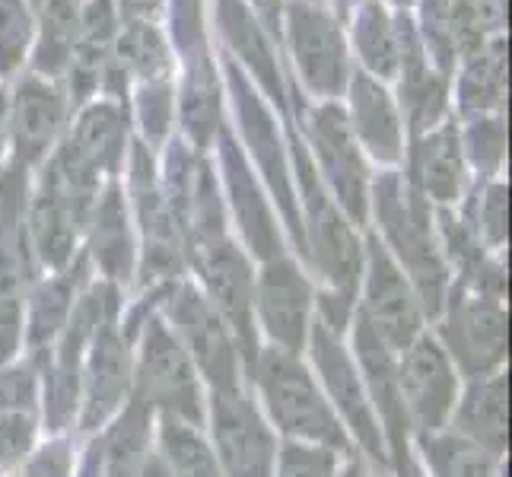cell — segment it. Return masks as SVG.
<instances>
[{
	"mask_svg": "<svg viewBox=\"0 0 512 477\" xmlns=\"http://www.w3.org/2000/svg\"><path fill=\"white\" fill-rule=\"evenodd\" d=\"M99 198V175L61 144L42 172L29 207V245L51 271H64Z\"/></svg>",
	"mask_w": 512,
	"mask_h": 477,
	"instance_id": "1",
	"label": "cell"
},
{
	"mask_svg": "<svg viewBox=\"0 0 512 477\" xmlns=\"http://www.w3.org/2000/svg\"><path fill=\"white\" fill-rule=\"evenodd\" d=\"M376 217L385 242L392 245V252L408 271L420 309L436 318L443 312L449 271L433 236L427 198L414 185L401 182L398 172H385L376 182Z\"/></svg>",
	"mask_w": 512,
	"mask_h": 477,
	"instance_id": "2",
	"label": "cell"
},
{
	"mask_svg": "<svg viewBox=\"0 0 512 477\" xmlns=\"http://www.w3.org/2000/svg\"><path fill=\"white\" fill-rule=\"evenodd\" d=\"M255 379L274 423L287 436L312 439V443H322L331 452L347 449V436L338 417H334L319 385L293 353L280 347L261 350L255 357Z\"/></svg>",
	"mask_w": 512,
	"mask_h": 477,
	"instance_id": "3",
	"label": "cell"
},
{
	"mask_svg": "<svg viewBox=\"0 0 512 477\" xmlns=\"http://www.w3.org/2000/svg\"><path fill=\"white\" fill-rule=\"evenodd\" d=\"M134 395L147 401L153 411L182 417L198 427L201 411V385L188 350L169 331L163 318H147L140 334V353L134 366Z\"/></svg>",
	"mask_w": 512,
	"mask_h": 477,
	"instance_id": "4",
	"label": "cell"
},
{
	"mask_svg": "<svg viewBox=\"0 0 512 477\" xmlns=\"http://www.w3.org/2000/svg\"><path fill=\"white\" fill-rule=\"evenodd\" d=\"M293 153H296V169H299V185H303V204H306V233L303 242L309 245V258L315 261V268L322 271V277L331 284V293L353 299L360 284V268H363V252L360 242L353 236V229L347 226V217L338 214L325 191L315 179L312 159L299 150V140L293 137Z\"/></svg>",
	"mask_w": 512,
	"mask_h": 477,
	"instance_id": "5",
	"label": "cell"
},
{
	"mask_svg": "<svg viewBox=\"0 0 512 477\" xmlns=\"http://www.w3.org/2000/svg\"><path fill=\"white\" fill-rule=\"evenodd\" d=\"M29 284L26 245V169L10 163L0 169V366H4L23 331V306Z\"/></svg>",
	"mask_w": 512,
	"mask_h": 477,
	"instance_id": "6",
	"label": "cell"
},
{
	"mask_svg": "<svg viewBox=\"0 0 512 477\" xmlns=\"http://www.w3.org/2000/svg\"><path fill=\"white\" fill-rule=\"evenodd\" d=\"M443 341L446 357L458 363L465 376L478 379L500 373L506 360V306L503 299L481 296L462 284L443 299Z\"/></svg>",
	"mask_w": 512,
	"mask_h": 477,
	"instance_id": "7",
	"label": "cell"
},
{
	"mask_svg": "<svg viewBox=\"0 0 512 477\" xmlns=\"http://www.w3.org/2000/svg\"><path fill=\"white\" fill-rule=\"evenodd\" d=\"M166 299L169 318L175 322V338L182 341L194 369H201L210 388L239 385V347L214 303L188 284H172L166 290Z\"/></svg>",
	"mask_w": 512,
	"mask_h": 477,
	"instance_id": "8",
	"label": "cell"
},
{
	"mask_svg": "<svg viewBox=\"0 0 512 477\" xmlns=\"http://www.w3.org/2000/svg\"><path fill=\"white\" fill-rule=\"evenodd\" d=\"M118 309V290L115 284H96L80 303H74V312L67 318V328L58 338L55 360L48 369V392H45V414L51 430L67 427L70 414H74L80 379H83V360L86 347H90L96 328Z\"/></svg>",
	"mask_w": 512,
	"mask_h": 477,
	"instance_id": "9",
	"label": "cell"
},
{
	"mask_svg": "<svg viewBox=\"0 0 512 477\" xmlns=\"http://www.w3.org/2000/svg\"><path fill=\"white\" fill-rule=\"evenodd\" d=\"M198 268L204 287H207V299L214 303V309L226 318L229 331H233L239 357H249V363L255 366V328H252V306H255V280H252V268L245 255L236 249L226 236L220 239H207L185 249Z\"/></svg>",
	"mask_w": 512,
	"mask_h": 477,
	"instance_id": "10",
	"label": "cell"
},
{
	"mask_svg": "<svg viewBox=\"0 0 512 477\" xmlns=\"http://www.w3.org/2000/svg\"><path fill=\"white\" fill-rule=\"evenodd\" d=\"M210 420H214L217 452L229 477H274V436L239 385L214 388Z\"/></svg>",
	"mask_w": 512,
	"mask_h": 477,
	"instance_id": "11",
	"label": "cell"
},
{
	"mask_svg": "<svg viewBox=\"0 0 512 477\" xmlns=\"http://www.w3.org/2000/svg\"><path fill=\"white\" fill-rule=\"evenodd\" d=\"M398 385L408 427L423 433H439L455 411L458 379L446 357V350L433 338H417L408 350H401Z\"/></svg>",
	"mask_w": 512,
	"mask_h": 477,
	"instance_id": "12",
	"label": "cell"
},
{
	"mask_svg": "<svg viewBox=\"0 0 512 477\" xmlns=\"http://www.w3.org/2000/svg\"><path fill=\"white\" fill-rule=\"evenodd\" d=\"M363 318L392 350H408L420 338L423 309L385 245L379 239L366 242V299Z\"/></svg>",
	"mask_w": 512,
	"mask_h": 477,
	"instance_id": "13",
	"label": "cell"
},
{
	"mask_svg": "<svg viewBox=\"0 0 512 477\" xmlns=\"http://www.w3.org/2000/svg\"><path fill=\"white\" fill-rule=\"evenodd\" d=\"M287 29L296 67L309 90L325 99L341 96L350 80V64L344 35L334 16L322 7L306 4V0H293L287 7Z\"/></svg>",
	"mask_w": 512,
	"mask_h": 477,
	"instance_id": "14",
	"label": "cell"
},
{
	"mask_svg": "<svg viewBox=\"0 0 512 477\" xmlns=\"http://www.w3.org/2000/svg\"><path fill=\"white\" fill-rule=\"evenodd\" d=\"M309 140L319 156L322 175L328 179L331 191L338 194L341 207L353 223H366V201H369V175L363 166V156L357 150V140L347 125V115L341 105L325 102L309 115Z\"/></svg>",
	"mask_w": 512,
	"mask_h": 477,
	"instance_id": "15",
	"label": "cell"
},
{
	"mask_svg": "<svg viewBox=\"0 0 512 477\" xmlns=\"http://www.w3.org/2000/svg\"><path fill=\"white\" fill-rule=\"evenodd\" d=\"M309 347H312V360H315V366H319V373H322L325 392L331 395L334 404H338V411L344 414L353 436L360 439V446L373 455L379 465H388L385 443H382V433H379V420L373 414V404H369L366 385L357 376V369H353V360L341 347L338 334L328 331L322 322L312 325Z\"/></svg>",
	"mask_w": 512,
	"mask_h": 477,
	"instance_id": "16",
	"label": "cell"
},
{
	"mask_svg": "<svg viewBox=\"0 0 512 477\" xmlns=\"http://www.w3.org/2000/svg\"><path fill=\"white\" fill-rule=\"evenodd\" d=\"M131 191L147 239V277H179L185 264V242L175 226L147 144H134L131 150Z\"/></svg>",
	"mask_w": 512,
	"mask_h": 477,
	"instance_id": "17",
	"label": "cell"
},
{
	"mask_svg": "<svg viewBox=\"0 0 512 477\" xmlns=\"http://www.w3.org/2000/svg\"><path fill=\"white\" fill-rule=\"evenodd\" d=\"M83 430H96L99 423L109 420L125 398L131 395L134 363L128 341L121 338L115 325V315H109L96 328L83 360Z\"/></svg>",
	"mask_w": 512,
	"mask_h": 477,
	"instance_id": "18",
	"label": "cell"
},
{
	"mask_svg": "<svg viewBox=\"0 0 512 477\" xmlns=\"http://www.w3.org/2000/svg\"><path fill=\"white\" fill-rule=\"evenodd\" d=\"M67 118V96L61 86L39 74H23L10 99V144L16 150L13 163L35 166L55 150L58 134Z\"/></svg>",
	"mask_w": 512,
	"mask_h": 477,
	"instance_id": "19",
	"label": "cell"
},
{
	"mask_svg": "<svg viewBox=\"0 0 512 477\" xmlns=\"http://www.w3.org/2000/svg\"><path fill=\"white\" fill-rule=\"evenodd\" d=\"M255 303L264 331L271 334L274 344L287 353L303 350L309 338V312H312V287L299 274V268L287 258H271L255 284Z\"/></svg>",
	"mask_w": 512,
	"mask_h": 477,
	"instance_id": "20",
	"label": "cell"
},
{
	"mask_svg": "<svg viewBox=\"0 0 512 477\" xmlns=\"http://www.w3.org/2000/svg\"><path fill=\"white\" fill-rule=\"evenodd\" d=\"M353 347H357V360L363 369V385L369 404L379 411L385 423V436H388V452H392L395 465L401 458H408V414H404V401H401V385H398V363L392 357V347H388L373 325L360 315L357 328H353Z\"/></svg>",
	"mask_w": 512,
	"mask_h": 477,
	"instance_id": "21",
	"label": "cell"
},
{
	"mask_svg": "<svg viewBox=\"0 0 512 477\" xmlns=\"http://www.w3.org/2000/svg\"><path fill=\"white\" fill-rule=\"evenodd\" d=\"M226 77H229V86H233V99H236V109L242 118V131H245V137H249V150L258 159L264 175H268V182H271L277 201H280V210H284V217L290 220L293 236L299 239V245H303V217L296 214L293 188H290V169L284 163V150H280L274 121L268 112H264L261 99L249 90V83H245V77H242V67L226 64Z\"/></svg>",
	"mask_w": 512,
	"mask_h": 477,
	"instance_id": "22",
	"label": "cell"
},
{
	"mask_svg": "<svg viewBox=\"0 0 512 477\" xmlns=\"http://www.w3.org/2000/svg\"><path fill=\"white\" fill-rule=\"evenodd\" d=\"M398 42H401V102L408 112L411 131L420 137L439 125V118L446 112V74L430 67L427 48H423L420 35L408 16H395Z\"/></svg>",
	"mask_w": 512,
	"mask_h": 477,
	"instance_id": "23",
	"label": "cell"
},
{
	"mask_svg": "<svg viewBox=\"0 0 512 477\" xmlns=\"http://www.w3.org/2000/svg\"><path fill=\"white\" fill-rule=\"evenodd\" d=\"M347 90H350V115H347L350 131L363 140V147L376 159H382V163H398L404 131H401V118L395 112L392 96H388L373 77L363 74V70H353L347 80Z\"/></svg>",
	"mask_w": 512,
	"mask_h": 477,
	"instance_id": "24",
	"label": "cell"
},
{
	"mask_svg": "<svg viewBox=\"0 0 512 477\" xmlns=\"http://www.w3.org/2000/svg\"><path fill=\"white\" fill-rule=\"evenodd\" d=\"M411 179L427 201H439V204L458 201L465 182V159H462V140H458L455 121H446V125L417 137V147L411 156Z\"/></svg>",
	"mask_w": 512,
	"mask_h": 477,
	"instance_id": "25",
	"label": "cell"
},
{
	"mask_svg": "<svg viewBox=\"0 0 512 477\" xmlns=\"http://www.w3.org/2000/svg\"><path fill=\"white\" fill-rule=\"evenodd\" d=\"M220 140H223V172H226V185H229V201H233V210L242 223L245 239H249L255 255H261L264 261L280 258L277 223L271 217L268 204H264L258 185L252 182V172H249V166H245L233 134L220 131Z\"/></svg>",
	"mask_w": 512,
	"mask_h": 477,
	"instance_id": "26",
	"label": "cell"
},
{
	"mask_svg": "<svg viewBox=\"0 0 512 477\" xmlns=\"http://www.w3.org/2000/svg\"><path fill=\"white\" fill-rule=\"evenodd\" d=\"M90 255L99 264V271L112 280V284H128L134 274V242L125 210V194L118 182H112L96 198L90 214Z\"/></svg>",
	"mask_w": 512,
	"mask_h": 477,
	"instance_id": "27",
	"label": "cell"
},
{
	"mask_svg": "<svg viewBox=\"0 0 512 477\" xmlns=\"http://www.w3.org/2000/svg\"><path fill=\"white\" fill-rule=\"evenodd\" d=\"M506 401L509 388L503 373H490L471 379L468 392L455 411V433L497 458L506 449Z\"/></svg>",
	"mask_w": 512,
	"mask_h": 477,
	"instance_id": "28",
	"label": "cell"
},
{
	"mask_svg": "<svg viewBox=\"0 0 512 477\" xmlns=\"http://www.w3.org/2000/svg\"><path fill=\"white\" fill-rule=\"evenodd\" d=\"M125 121L128 118L121 112L118 102H112V99L93 102L83 109V115L77 118V125L64 144L74 150L96 175L118 172L121 156H125V134H128Z\"/></svg>",
	"mask_w": 512,
	"mask_h": 477,
	"instance_id": "29",
	"label": "cell"
},
{
	"mask_svg": "<svg viewBox=\"0 0 512 477\" xmlns=\"http://www.w3.org/2000/svg\"><path fill=\"white\" fill-rule=\"evenodd\" d=\"M220 115H223V99H220L217 70L210 64L207 51H198V55L188 58V77L182 86V128L194 150L210 147V140L220 131Z\"/></svg>",
	"mask_w": 512,
	"mask_h": 477,
	"instance_id": "30",
	"label": "cell"
},
{
	"mask_svg": "<svg viewBox=\"0 0 512 477\" xmlns=\"http://www.w3.org/2000/svg\"><path fill=\"white\" fill-rule=\"evenodd\" d=\"M220 10V26L223 35L233 42L236 55H242V61L252 67V74L258 77V83L268 90L271 99H277L280 105H287L284 86H280V74H277V58L274 48L268 42V35L261 32V26L255 23V16L249 13V7L242 0H217Z\"/></svg>",
	"mask_w": 512,
	"mask_h": 477,
	"instance_id": "31",
	"label": "cell"
},
{
	"mask_svg": "<svg viewBox=\"0 0 512 477\" xmlns=\"http://www.w3.org/2000/svg\"><path fill=\"white\" fill-rule=\"evenodd\" d=\"M150 414H153L150 404L131 395L125 414L118 417V423L102 439L99 449L102 477H137L140 465L147 462Z\"/></svg>",
	"mask_w": 512,
	"mask_h": 477,
	"instance_id": "32",
	"label": "cell"
},
{
	"mask_svg": "<svg viewBox=\"0 0 512 477\" xmlns=\"http://www.w3.org/2000/svg\"><path fill=\"white\" fill-rule=\"evenodd\" d=\"M506 99V42L493 39L484 48L471 51L458 80V105L465 115H490Z\"/></svg>",
	"mask_w": 512,
	"mask_h": 477,
	"instance_id": "33",
	"label": "cell"
},
{
	"mask_svg": "<svg viewBox=\"0 0 512 477\" xmlns=\"http://www.w3.org/2000/svg\"><path fill=\"white\" fill-rule=\"evenodd\" d=\"M77 284L80 274H58L45 280V284L35 287L29 296V322H26V344L35 357H42L45 350H51L61 338V331L67 328V318L74 312V299H77Z\"/></svg>",
	"mask_w": 512,
	"mask_h": 477,
	"instance_id": "34",
	"label": "cell"
},
{
	"mask_svg": "<svg viewBox=\"0 0 512 477\" xmlns=\"http://www.w3.org/2000/svg\"><path fill=\"white\" fill-rule=\"evenodd\" d=\"M80 13L77 0H45L42 4V32L32 55V74L45 80L67 74L77 51Z\"/></svg>",
	"mask_w": 512,
	"mask_h": 477,
	"instance_id": "35",
	"label": "cell"
},
{
	"mask_svg": "<svg viewBox=\"0 0 512 477\" xmlns=\"http://www.w3.org/2000/svg\"><path fill=\"white\" fill-rule=\"evenodd\" d=\"M353 42L366 64L369 74H376L382 80L395 77L401 67V42H398V26L395 16H388V10L376 0H369L353 16Z\"/></svg>",
	"mask_w": 512,
	"mask_h": 477,
	"instance_id": "36",
	"label": "cell"
},
{
	"mask_svg": "<svg viewBox=\"0 0 512 477\" xmlns=\"http://www.w3.org/2000/svg\"><path fill=\"white\" fill-rule=\"evenodd\" d=\"M115 61L128 77H137L140 83H153L169 80L172 51L163 32L153 23H121V32L115 39Z\"/></svg>",
	"mask_w": 512,
	"mask_h": 477,
	"instance_id": "37",
	"label": "cell"
},
{
	"mask_svg": "<svg viewBox=\"0 0 512 477\" xmlns=\"http://www.w3.org/2000/svg\"><path fill=\"white\" fill-rule=\"evenodd\" d=\"M417 439L436 477H497L493 455L462 433H423Z\"/></svg>",
	"mask_w": 512,
	"mask_h": 477,
	"instance_id": "38",
	"label": "cell"
},
{
	"mask_svg": "<svg viewBox=\"0 0 512 477\" xmlns=\"http://www.w3.org/2000/svg\"><path fill=\"white\" fill-rule=\"evenodd\" d=\"M160 446H163L160 458L172 471V477H220L217 458L204 443V436L194 430V423L163 414Z\"/></svg>",
	"mask_w": 512,
	"mask_h": 477,
	"instance_id": "39",
	"label": "cell"
},
{
	"mask_svg": "<svg viewBox=\"0 0 512 477\" xmlns=\"http://www.w3.org/2000/svg\"><path fill=\"white\" fill-rule=\"evenodd\" d=\"M506 20V0H452V42L455 51H478L487 35L497 32Z\"/></svg>",
	"mask_w": 512,
	"mask_h": 477,
	"instance_id": "40",
	"label": "cell"
},
{
	"mask_svg": "<svg viewBox=\"0 0 512 477\" xmlns=\"http://www.w3.org/2000/svg\"><path fill=\"white\" fill-rule=\"evenodd\" d=\"M462 140V150L468 156V163L478 169V175H493L500 169L503 156H506V125L503 118L497 115H478L471 118V125L465 128Z\"/></svg>",
	"mask_w": 512,
	"mask_h": 477,
	"instance_id": "41",
	"label": "cell"
},
{
	"mask_svg": "<svg viewBox=\"0 0 512 477\" xmlns=\"http://www.w3.org/2000/svg\"><path fill=\"white\" fill-rule=\"evenodd\" d=\"M29 35L32 20L23 0H0V77L13 74L23 64Z\"/></svg>",
	"mask_w": 512,
	"mask_h": 477,
	"instance_id": "42",
	"label": "cell"
},
{
	"mask_svg": "<svg viewBox=\"0 0 512 477\" xmlns=\"http://www.w3.org/2000/svg\"><path fill=\"white\" fill-rule=\"evenodd\" d=\"M172 115H175V96H172L169 80L140 83L137 118H140V128H144L150 144H163V137L172 128Z\"/></svg>",
	"mask_w": 512,
	"mask_h": 477,
	"instance_id": "43",
	"label": "cell"
},
{
	"mask_svg": "<svg viewBox=\"0 0 512 477\" xmlns=\"http://www.w3.org/2000/svg\"><path fill=\"white\" fill-rule=\"evenodd\" d=\"M427 55L436 58L439 74L449 77V67L455 61V42H452V0H423V39Z\"/></svg>",
	"mask_w": 512,
	"mask_h": 477,
	"instance_id": "44",
	"label": "cell"
},
{
	"mask_svg": "<svg viewBox=\"0 0 512 477\" xmlns=\"http://www.w3.org/2000/svg\"><path fill=\"white\" fill-rule=\"evenodd\" d=\"M277 477H334V452L315 446H284L277 462Z\"/></svg>",
	"mask_w": 512,
	"mask_h": 477,
	"instance_id": "45",
	"label": "cell"
},
{
	"mask_svg": "<svg viewBox=\"0 0 512 477\" xmlns=\"http://www.w3.org/2000/svg\"><path fill=\"white\" fill-rule=\"evenodd\" d=\"M35 373L32 366H0V417L32 414Z\"/></svg>",
	"mask_w": 512,
	"mask_h": 477,
	"instance_id": "46",
	"label": "cell"
},
{
	"mask_svg": "<svg viewBox=\"0 0 512 477\" xmlns=\"http://www.w3.org/2000/svg\"><path fill=\"white\" fill-rule=\"evenodd\" d=\"M35 436V420L32 414H7L0 417V474L23 462V455L32 446Z\"/></svg>",
	"mask_w": 512,
	"mask_h": 477,
	"instance_id": "47",
	"label": "cell"
},
{
	"mask_svg": "<svg viewBox=\"0 0 512 477\" xmlns=\"http://www.w3.org/2000/svg\"><path fill=\"white\" fill-rule=\"evenodd\" d=\"M474 229H478V236L484 233V239L490 245H503V239H506V185H490L484 191Z\"/></svg>",
	"mask_w": 512,
	"mask_h": 477,
	"instance_id": "48",
	"label": "cell"
},
{
	"mask_svg": "<svg viewBox=\"0 0 512 477\" xmlns=\"http://www.w3.org/2000/svg\"><path fill=\"white\" fill-rule=\"evenodd\" d=\"M74 471V455H70V443L55 439L45 449H39L23 471V477H70Z\"/></svg>",
	"mask_w": 512,
	"mask_h": 477,
	"instance_id": "49",
	"label": "cell"
},
{
	"mask_svg": "<svg viewBox=\"0 0 512 477\" xmlns=\"http://www.w3.org/2000/svg\"><path fill=\"white\" fill-rule=\"evenodd\" d=\"M121 23H153L160 16L163 0H115Z\"/></svg>",
	"mask_w": 512,
	"mask_h": 477,
	"instance_id": "50",
	"label": "cell"
},
{
	"mask_svg": "<svg viewBox=\"0 0 512 477\" xmlns=\"http://www.w3.org/2000/svg\"><path fill=\"white\" fill-rule=\"evenodd\" d=\"M10 144V96L0 86V163H4V150Z\"/></svg>",
	"mask_w": 512,
	"mask_h": 477,
	"instance_id": "51",
	"label": "cell"
},
{
	"mask_svg": "<svg viewBox=\"0 0 512 477\" xmlns=\"http://www.w3.org/2000/svg\"><path fill=\"white\" fill-rule=\"evenodd\" d=\"M137 477H172V471L166 468V462L160 455H147V462L140 465Z\"/></svg>",
	"mask_w": 512,
	"mask_h": 477,
	"instance_id": "52",
	"label": "cell"
},
{
	"mask_svg": "<svg viewBox=\"0 0 512 477\" xmlns=\"http://www.w3.org/2000/svg\"><path fill=\"white\" fill-rule=\"evenodd\" d=\"M255 7L261 10L264 20L274 23V20H277V13H280V0H255Z\"/></svg>",
	"mask_w": 512,
	"mask_h": 477,
	"instance_id": "53",
	"label": "cell"
},
{
	"mask_svg": "<svg viewBox=\"0 0 512 477\" xmlns=\"http://www.w3.org/2000/svg\"><path fill=\"white\" fill-rule=\"evenodd\" d=\"M398 474H401V477H420V471H417L414 462H411V455H408V458H401V462H398Z\"/></svg>",
	"mask_w": 512,
	"mask_h": 477,
	"instance_id": "54",
	"label": "cell"
},
{
	"mask_svg": "<svg viewBox=\"0 0 512 477\" xmlns=\"http://www.w3.org/2000/svg\"><path fill=\"white\" fill-rule=\"evenodd\" d=\"M341 477H369V474L363 471V465L357 462V458H353V462H350V465H347V468L341 471Z\"/></svg>",
	"mask_w": 512,
	"mask_h": 477,
	"instance_id": "55",
	"label": "cell"
},
{
	"mask_svg": "<svg viewBox=\"0 0 512 477\" xmlns=\"http://www.w3.org/2000/svg\"><path fill=\"white\" fill-rule=\"evenodd\" d=\"M334 4H338V10H341V16H347L353 7H357L360 4V0H334Z\"/></svg>",
	"mask_w": 512,
	"mask_h": 477,
	"instance_id": "56",
	"label": "cell"
},
{
	"mask_svg": "<svg viewBox=\"0 0 512 477\" xmlns=\"http://www.w3.org/2000/svg\"><path fill=\"white\" fill-rule=\"evenodd\" d=\"M392 4H398V7H411L414 0H392Z\"/></svg>",
	"mask_w": 512,
	"mask_h": 477,
	"instance_id": "57",
	"label": "cell"
},
{
	"mask_svg": "<svg viewBox=\"0 0 512 477\" xmlns=\"http://www.w3.org/2000/svg\"><path fill=\"white\" fill-rule=\"evenodd\" d=\"M29 4H32V7H42V4H45V0H29Z\"/></svg>",
	"mask_w": 512,
	"mask_h": 477,
	"instance_id": "58",
	"label": "cell"
}]
</instances>
